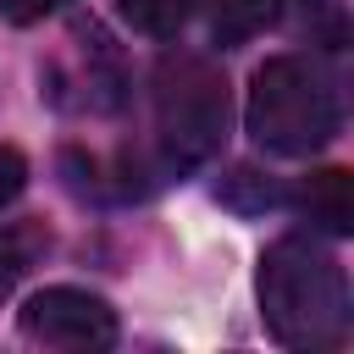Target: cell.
<instances>
[{"label": "cell", "instance_id": "3957f363", "mask_svg": "<svg viewBox=\"0 0 354 354\" xmlns=\"http://www.w3.org/2000/svg\"><path fill=\"white\" fill-rule=\"evenodd\" d=\"M227 77L205 55H160L155 66V138L171 171L205 166L227 144Z\"/></svg>", "mask_w": 354, "mask_h": 354}, {"label": "cell", "instance_id": "9c48e42d", "mask_svg": "<svg viewBox=\"0 0 354 354\" xmlns=\"http://www.w3.org/2000/svg\"><path fill=\"white\" fill-rule=\"evenodd\" d=\"M216 194H221L232 210H249V216L277 205V188H271V177H266V171H254V166H232V171L221 177V188H216Z\"/></svg>", "mask_w": 354, "mask_h": 354}, {"label": "cell", "instance_id": "277c9868", "mask_svg": "<svg viewBox=\"0 0 354 354\" xmlns=\"http://www.w3.org/2000/svg\"><path fill=\"white\" fill-rule=\"evenodd\" d=\"M17 326H22L28 343L66 348V354H94V348L116 343V310L100 293H83V288H39L22 304Z\"/></svg>", "mask_w": 354, "mask_h": 354}, {"label": "cell", "instance_id": "52a82bcc", "mask_svg": "<svg viewBox=\"0 0 354 354\" xmlns=\"http://www.w3.org/2000/svg\"><path fill=\"white\" fill-rule=\"evenodd\" d=\"M282 0H210V33L216 44H243L254 39L271 17H277Z\"/></svg>", "mask_w": 354, "mask_h": 354}, {"label": "cell", "instance_id": "8fae6325", "mask_svg": "<svg viewBox=\"0 0 354 354\" xmlns=\"http://www.w3.org/2000/svg\"><path fill=\"white\" fill-rule=\"evenodd\" d=\"M61 6H66V0H0V17L17 22V28H28V22H39V17L61 11Z\"/></svg>", "mask_w": 354, "mask_h": 354}, {"label": "cell", "instance_id": "ba28073f", "mask_svg": "<svg viewBox=\"0 0 354 354\" xmlns=\"http://www.w3.org/2000/svg\"><path fill=\"white\" fill-rule=\"evenodd\" d=\"M116 11L149 39H177L183 22L194 17V0H116Z\"/></svg>", "mask_w": 354, "mask_h": 354}, {"label": "cell", "instance_id": "30bf717a", "mask_svg": "<svg viewBox=\"0 0 354 354\" xmlns=\"http://www.w3.org/2000/svg\"><path fill=\"white\" fill-rule=\"evenodd\" d=\"M22 188H28V160H22V149L0 144V210H6Z\"/></svg>", "mask_w": 354, "mask_h": 354}, {"label": "cell", "instance_id": "8992f818", "mask_svg": "<svg viewBox=\"0 0 354 354\" xmlns=\"http://www.w3.org/2000/svg\"><path fill=\"white\" fill-rule=\"evenodd\" d=\"M50 249V232L39 227V221H11V227H0V299H11L17 293V282L33 271V260Z\"/></svg>", "mask_w": 354, "mask_h": 354}, {"label": "cell", "instance_id": "5b68a950", "mask_svg": "<svg viewBox=\"0 0 354 354\" xmlns=\"http://www.w3.org/2000/svg\"><path fill=\"white\" fill-rule=\"evenodd\" d=\"M293 205L321 232H354V177L343 166H321L293 188Z\"/></svg>", "mask_w": 354, "mask_h": 354}, {"label": "cell", "instance_id": "6da1fadb", "mask_svg": "<svg viewBox=\"0 0 354 354\" xmlns=\"http://www.w3.org/2000/svg\"><path fill=\"white\" fill-rule=\"evenodd\" d=\"M260 310L282 348H343L348 343V282L326 243L288 232L260 260Z\"/></svg>", "mask_w": 354, "mask_h": 354}, {"label": "cell", "instance_id": "7a4b0ae2", "mask_svg": "<svg viewBox=\"0 0 354 354\" xmlns=\"http://www.w3.org/2000/svg\"><path fill=\"white\" fill-rule=\"evenodd\" d=\"M249 133L271 155H315L337 138V94L304 55H271L249 83Z\"/></svg>", "mask_w": 354, "mask_h": 354}]
</instances>
